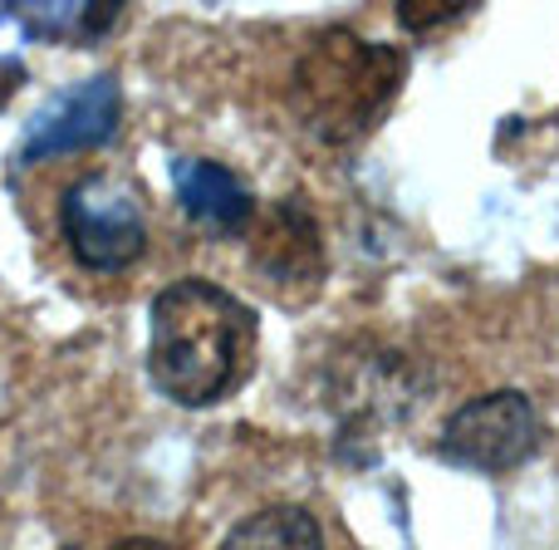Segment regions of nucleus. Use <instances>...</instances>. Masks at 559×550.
Listing matches in <instances>:
<instances>
[{
    "mask_svg": "<svg viewBox=\"0 0 559 550\" xmlns=\"http://www.w3.org/2000/svg\"><path fill=\"white\" fill-rule=\"evenodd\" d=\"M255 315L212 280H177L153 300L147 374L173 403L206 408L255 368Z\"/></svg>",
    "mask_w": 559,
    "mask_h": 550,
    "instance_id": "nucleus-1",
    "label": "nucleus"
},
{
    "mask_svg": "<svg viewBox=\"0 0 559 550\" xmlns=\"http://www.w3.org/2000/svg\"><path fill=\"white\" fill-rule=\"evenodd\" d=\"M173 187H177V202L187 207V217H197L212 232H241L255 212L241 177L222 163H206V157H177Z\"/></svg>",
    "mask_w": 559,
    "mask_h": 550,
    "instance_id": "nucleus-7",
    "label": "nucleus"
},
{
    "mask_svg": "<svg viewBox=\"0 0 559 550\" xmlns=\"http://www.w3.org/2000/svg\"><path fill=\"white\" fill-rule=\"evenodd\" d=\"M64 550H74V546H64Z\"/></svg>",
    "mask_w": 559,
    "mask_h": 550,
    "instance_id": "nucleus-11",
    "label": "nucleus"
},
{
    "mask_svg": "<svg viewBox=\"0 0 559 550\" xmlns=\"http://www.w3.org/2000/svg\"><path fill=\"white\" fill-rule=\"evenodd\" d=\"M222 550H324V541L305 506H271V512L246 516L222 541Z\"/></svg>",
    "mask_w": 559,
    "mask_h": 550,
    "instance_id": "nucleus-8",
    "label": "nucleus"
},
{
    "mask_svg": "<svg viewBox=\"0 0 559 550\" xmlns=\"http://www.w3.org/2000/svg\"><path fill=\"white\" fill-rule=\"evenodd\" d=\"M64 242L88 271H128L147 246L143 202H138L133 183L123 177H79L64 192Z\"/></svg>",
    "mask_w": 559,
    "mask_h": 550,
    "instance_id": "nucleus-3",
    "label": "nucleus"
},
{
    "mask_svg": "<svg viewBox=\"0 0 559 550\" xmlns=\"http://www.w3.org/2000/svg\"><path fill=\"white\" fill-rule=\"evenodd\" d=\"M462 0H403L397 5V20H403V30H432V25H442V20H452V15H462Z\"/></svg>",
    "mask_w": 559,
    "mask_h": 550,
    "instance_id": "nucleus-9",
    "label": "nucleus"
},
{
    "mask_svg": "<svg viewBox=\"0 0 559 550\" xmlns=\"http://www.w3.org/2000/svg\"><path fill=\"white\" fill-rule=\"evenodd\" d=\"M535 443H540V418L531 398L501 388V394H481L456 408L442 433V457L472 472H506V467H521L535 453Z\"/></svg>",
    "mask_w": 559,
    "mask_h": 550,
    "instance_id": "nucleus-4",
    "label": "nucleus"
},
{
    "mask_svg": "<svg viewBox=\"0 0 559 550\" xmlns=\"http://www.w3.org/2000/svg\"><path fill=\"white\" fill-rule=\"evenodd\" d=\"M251 261L280 295L309 300L324 280V236L319 222L299 197H285L255 222L251 232Z\"/></svg>",
    "mask_w": 559,
    "mask_h": 550,
    "instance_id": "nucleus-6",
    "label": "nucleus"
},
{
    "mask_svg": "<svg viewBox=\"0 0 559 550\" xmlns=\"http://www.w3.org/2000/svg\"><path fill=\"white\" fill-rule=\"evenodd\" d=\"M114 550H167L163 541H147V536H133V541H118Z\"/></svg>",
    "mask_w": 559,
    "mask_h": 550,
    "instance_id": "nucleus-10",
    "label": "nucleus"
},
{
    "mask_svg": "<svg viewBox=\"0 0 559 550\" xmlns=\"http://www.w3.org/2000/svg\"><path fill=\"white\" fill-rule=\"evenodd\" d=\"M403 69V49L368 45L354 30H324L299 55L295 79H289V104L319 143H354L393 104Z\"/></svg>",
    "mask_w": 559,
    "mask_h": 550,
    "instance_id": "nucleus-2",
    "label": "nucleus"
},
{
    "mask_svg": "<svg viewBox=\"0 0 559 550\" xmlns=\"http://www.w3.org/2000/svg\"><path fill=\"white\" fill-rule=\"evenodd\" d=\"M118 118H123L118 79L114 74L84 79V84L55 94L29 118L15 157L20 163H39V157H55V153H74V148H98L118 133Z\"/></svg>",
    "mask_w": 559,
    "mask_h": 550,
    "instance_id": "nucleus-5",
    "label": "nucleus"
}]
</instances>
